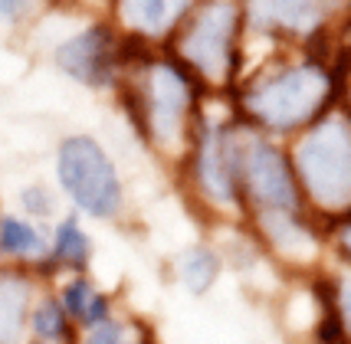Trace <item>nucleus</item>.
<instances>
[{"label":"nucleus","mask_w":351,"mask_h":344,"mask_svg":"<svg viewBox=\"0 0 351 344\" xmlns=\"http://www.w3.org/2000/svg\"><path fill=\"white\" fill-rule=\"evenodd\" d=\"M299 194L322 223L351 207V119L332 108L286 145Z\"/></svg>","instance_id":"8"},{"label":"nucleus","mask_w":351,"mask_h":344,"mask_svg":"<svg viewBox=\"0 0 351 344\" xmlns=\"http://www.w3.org/2000/svg\"><path fill=\"white\" fill-rule=\"evenodd\" d=\"M240 135L243 125L230 115L223 99H214L181 161L171 167L174 191L207 226V233L230 230L246 220L240 194Z\"/></svg>","instance_id":"3"},{"label":"nucleus","mask_w":351,"mask_h":344,"mask_svg":"<svg viewBox=\"0 0 351 344\" xmlns=\"http://www.w3.org/2000/svg\"><path fill=\"white\" fill-rule=\"evenodd\" d=\"M76 344H158V331H154V325L145 315H138L135 308L122 305L102 325L79 331Z\"/></svg>","instance_id":"19"},{"label":"nucleus","mask_w":351,"mask_h":344,"mask_svg":"<svg viewBox=\"0 0 351 344\" xmlns=\"http://www.w3.org/2000/svg\"><path fill=\"white\" fill-rule=\"evenodd\" d=\"M27 36H40V53L53 73L92 95H112L119 89L135 53L106 14L49 7Z\"/></svg>","instance_id":"5"},{"label":"nucleus","mask_w":351,"mask_h":344,"mask_svg":"<svg viewBox=\"0 0 351 344\" xmlns=\"http://www.w3.org/2000/svg\"><path fill=\"white\" fill-rule=\"evenodd\" d=\"M27 338H30V344H76L79 338V328L73 325V318L66 315V308L53 295L49 285H43V292L33 302Z\"/></svg>","instance_id":"18"},{"label":"nucleus","mask_w":351,"mask_h":344,"mask_svg":"<svg viewBox=\"0 0 351 344\" xmlns=\"http://www.w3.org/2000/svg\"><path fill=\"white\" fill-rule=\"evenodd\" d=\"M43 285L36 272L0 266V344H30L27 321Z\"/></svg>","instance_id":"15"},{"label":"nucleus","mask_w":351,"mask_h":344,"mask_svg":"<svg viewBox=\"0 0 351 344\" xmlns=\"http://www.w3.org/2000/svg\"><path fill=\"white\" fill-rule=\"evenodd\" d=\"M168 53L210 99H227L250 62L240 0H200L197 10L174 33Z\"/></svg>","instance_id":"7"},{"label":"nucleus","mask_w":351,"mask_h":344,"mask_svg":"<svg viewBox=\"0 0 351 344\" xmlns=\"http://www.w3.org/2000/svg\"><path fill=\"white\" fill-rule=\"evenodd\" d=\"M308 288L351 344V266H338V262L322 266L315 275H308Z\"/></svg>","instance_id":"17"},{"label":"nucleus","mask_w":351,"mask_h":344,"mask_svg":"<svg viewBox=\"0 0 351 344\" xmlns=\"http://www.w3.org/2000/svg\"><path fill=\"white\" fill-rule=\"evenodd\" d=\"M46 10H49V0H0V30L27 36Z\"/></svg>","instance_id":"21"},{"label":"nucleus","mask_w":351,"mask_h":344,"mask_svg":"<svg viewBox=\"0 0 351 344\" xmlns=\"http://www.w3.org/2000/svg\"><path fill=\"white\" fill-rule=\"evenodd\" d=\"M95 233L92 223L82 217L62 210L53 223L46 226V259H43V282L73 275V272H92L95 266Z\"/></svg>","instance_id":"12"},{"label":"nucleus","mask_w":351,"mask_h":344,"mask_svg":"<svg viewBox=\"0 0 351 344\" xmlns=\"http://www.w3.org/2000/svg\"><path fill=\"white\" fill-rule=\"evenodd\" d=\"M49 180L62 207L92 226H122L132 210V184L122 158L95 132H66L49 154Z\"/></svg>","instance_id":"4"},{"label":"nucleus","mask_w":351,"mask_h":344,"mask_svg":"<svg viewBox=\"0 0 351 344\" xmlns=\"http://www.w3.org/2000/svg\"><path fill=\"white\" fill-rule=\"evenodd\" d=\"M223 272H230L227 256L214 236H200L178 246L168 259L171 282L191 299H207L217 285L223 282Z\"/></svg>","instance_id":"14"},{"label":"nucleus","mask_w":351,"mask_h":344,"mask_svg":"<svg viewBox=\"0 0 351 344\" xmlns=\"http://www.w3.org/2000/svg\"><path fill=\"white\" fill-rule=\"evenodd\" d=\"M325 236H328V262L351 266V207L325 220Z\"/></svg>","instance_id":"22"},{"label":"nucleus","mask_w":351,"mask_h":344,"mask_svg":"<svg viewBox=\"0 0 351 344\" xmlns=\"http://www.w3.org/2000/svg\"><path fill=\"white\" fill-rule=\"evenodd\" d=\"M10 207H14L16 213L36 220V223H43V226H49L62 210H66L60 194H56V187H53V180H43V177L23 180V184L14 191V204H10Z\"/></svg>","instance_id":"20"},{"label":"nucleus","mask_w":351,"mask_h":344,"mask_svg":"<svg viewBox=\"0 0 351 344\" xmlns=\"http://www.w3.org/2000/svg\"><path fill=\"white\" fill-rule=\"evenodd\" d=\"M46 285L53 288V295L60 299V305L66 308V315L73 318V325L79 331L102 325L125 305L122 295L115 288H108L95 272H73V275L53 279Z\"/></svg>","instance_id":"13"},{"label":"nucleus","mask_w":351,"mask_h":344,"mask_svg":"<svg viewBox=\"0 0 351 344\" xmlns=\"http://www.w3.org/2000/svg\"><path fill=\"white\" fill-rule=\"evenodd\" d=\"M56 10H79V14H106L108 0H49Z\"/></svg>","instance_id":"23"},{"label":"nucleus","mask_w":351,"mask_h":344,"mask_svg":"<svg viewBox=\"0 0 351 344\" xmlns=\"http://www.w3.org/2000/svg\"><path fill=\"white\" fill-rule=\"evenodd\" d=\"M243 233L253 249L282 275L308 279L322 266H328L325 223L308 207L246 213Z\"/></svg>","instance_id":"9"},{"label":"nucleus","mask_w":351,"mask_h":344,"mask_svg":"<svg viewBox=\"0 0 351 344\" xmlns=\"http://www.w3.org/2000/svg\"><path fill=\"white\" fill-rule=\"evenodd\" d=\"M46 259V226L16 213L10 204L0 210V266L7 269L43 272ZM43 279V275H40Z\"/></svg>","instance_id":"16"},{"label":"nucleus","mask_w":351,"mask_h":344,"mask_svg":"<svg viewBox=\"0 0 351 344\" xmlns=\"http://www.w3.org/2000/svg\"><path fill=\"white\" fill-rule=\"evenodd\" d=\"M240 194H243L246 213L306 207L299 184H295L289 148L282 141H273V138L243 128V135H240Z\"/></svg>","instance_id":"10"},{"label":"nucleus","mask_w":351,"mask_h":344,"mask_svg":"<svg viewBox=\"0 0 351 344\" xmlns=\"http://www.w3.org/2000/svg\"><path fill=\"white\" fill-rule=\"evenodd\" d=\"M200 0H108L106 16L135 49H168Z\"/></svg>","instance_id":"11"},{"label":"nucleus","mask_w":351,"mask_h":344,"mask_svg":"<svg viewBox=\"0 0 351 344\" xmlns=\"http://www.w3.org/2000/svg\"><path fill=\"white\" fill-rule=\"evenodd\" d=\"M112 102L132 141L171 171L214 99L168 49H135Z\"/></svg>","instance_id":"2"},{"label":"nucleus","mask_w":351,"mask_h":344,"mask_svg":"<svg viewBox=\"0 0 351 344\" xmlns=\"http://www.w3.org/2000/svg\"><path fill=\"white\" fill-rule=\"evenodd\" d=\"M7 207V200H3V184H0V210Z\"/></svg>","instance_id":"26"},{"label":"nucleus","mask_w":351,"mask_h":344,"mask_svg":"<svg viewBox=\"0 0 351 344\" xmlns=\"http://www.w3.org/2000/svg\"><path fill=\"white\" fill-rule=\"evenodd\" d=\"M250 62L269 53H341L348 0H240ZM246 62V66H250Z\"/></svg>","instance_id":"6"},{"label":"nucleus","mask_w":351,"mask_h":344,"mask_svg":"<svg viewBox=\"0 0 351 344\" xmlns=\"http://www.w3.org/2000/svg\"><path fill=\"white\" fill-rule=\"evenodd\" d=\"M345 53H269L246 66L227 99L243 128L289 145L338 108Z\"/></svg>","instance_id":"1"},{"label":"nucleus","mask_w":351,"mask_h":344,"mask_svg":"<svg viewBox=\"0 0 351 344\" xmlns=\"http://www.w3.org/2000/svg\"><path fill=\"white\" fill-rule=\"evenodd\" d=\"M348 3H351V0H348Z\"/></svg>","instance_id":"27"},{"label":"nucleus","mask_w":351,"mask_h":344,"mask_svg":"<svg viewBox=\"0 0 351 344\" xmlns=\"http://www.w3.org/2000/svg\"><path fill=\"white\" fill-rule=\"evenodd\" d=\"M338 108L351 119V56H345V69H341V92H338Z\"/></svg>","instance_id":"24"},{"label":"nucleus","mask_w":351,"mask_h":344,"mask_svg":"<svg viewBox=\"0 0 351 344\" xmlns=\"http://www.w3.org/2000/svg\"><path fill=\"white\" fill-rule=\"evenodd\" d=\"M341 53L351 56V16L345 20V30H341Z\"/></svg>","instance_id":"25"}]
</instances>
